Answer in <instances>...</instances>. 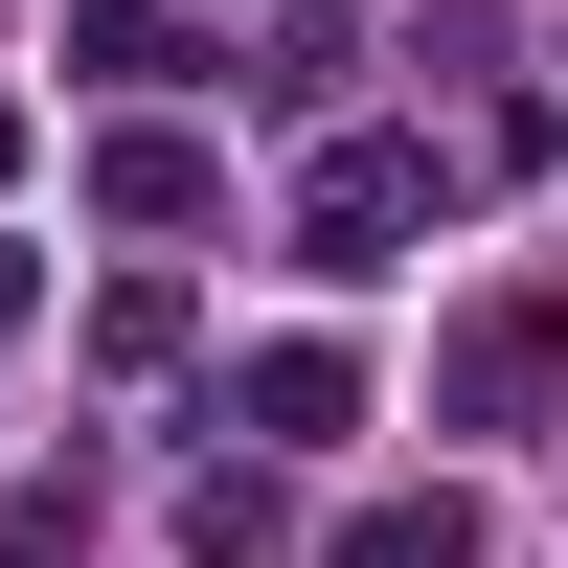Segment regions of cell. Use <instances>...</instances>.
Masks as SVG:
<instances>
[{"label": "cell", "mask_w": 568, "mask_h": 568, "mask_svg": "<svg viewBox=\"0 0 568 568\" xmlns=\"http://www.w3.org/2000/svg\"><path fill=\"white\" fill-rule=\"evenodd\" d=\"M409 205H433V182H409L387 136H342V160L296 182V273H387V251H409Z\"/></svg>", "instance_id": "obj_1"}, {"label": "cell", "mask_w": 568, "mask_h": 568, "mask_svg": "<svg viewBox=\"0 0 568 568\" xmlns=\"http://www.w3.org/2000/svg\"><path fill=\"white\" fill-rule=\"evenodd\" d=\"M227 433H251V455H342V433H364V364H342V342H273V364H227Z\"/></svg>", "instance_id": "obj_2"}, {"label": "cell", "mask_w": 568, "mask_h": 568, "mask_svg": "<svg viewBox=\"0 0 568 568\" xmlns=\"http://www.w3.org/2000/svg\"><path fill=\"white\" fill-rule=\"evenodd\" d=\"M69 91H205V23L182 0H69Z\"/></svg>", "instance_id": "obj_3"}, {"label": "cell", "mask_w": 568, "mask_h": 568, "mask_svg": "<svg viewBox=\"0 0 568 568\" xmlns=\"http://www.w3.org/2000/svg\"><path fill=\"white\" fill-rule=\"evenodd\" d=\"M91 205H114V227H182V205H205V136H91Z\"/></svg>", "instance_id": "obj_4"}, {"label": "cell", "mask_w": 568, "mask_h": 568, "mask_svg": "<svg viewBox=\"0 0 568 568\" xmlns=\"http://www.w3.org/2000/svg\"><path fill=\"white\" fill-rule=\"evenodd\" d=\"M568 387V318H478V342H455V409H546Z\"/></svg>", "instance_id": "obj_5"}, {"label": "cell", "mask_w": 568, "mask_h": 568, "mask_svg": "<svg viewBox=\"0 0 568 568\" xmlns=\"http://www.w3.org/2000/svg\"><path fill=\"white\" fill-rule=\"evenodd\" d=\"M182 568H273V478H251V455L182 478Z\"/></svg>", "instance_id": "obj_6"}, {"label": "cell", "mask_w": 568, "mask_h": 568, "mask_svg": "<svg viewBox=\"0 0 568 568\" xmlns=\"http://www.w3.org/2000/svg\"><path fill=\"white\" fill-rule=\"evenodd\" d=\"M342 568H478V500H364Z\"/></svg>", "instance_id": "obj_7"}, {"label": "cell", "mask_w": 568, "mask_h": 568, "mask_svg": "<svg viewBox=\"0 0 568 568\" xmlns=\"http://www.w3.org/2000/svg\"><path fill=\"white\" fill-rule=\"evenodd\" d=\"M23 296H45V273H23V227H0V318H23Z\"/></svg>", "instance_id": "obj_8"}]
</instances>
